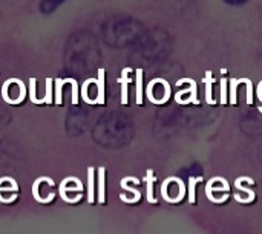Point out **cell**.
I'll return each mask as SVG.
<instances>
[{"mask_svg": "<svg viewBox=\"0 0 262 234\" xmlns=\"http://www.w3.org/2000/svg\"><path fill=\"white\" fill-rule=\"evenodd\" d=\"M66 0H41L40 2V11L43 14H51L54 12L58 6H61Z\"/></svg>", "mask_w": 262, "mask_h": 234, "instance_id": "1", "label": "cell"}, {"mask_svg": "<svg viewBox=\"0 0 262 234\" xmlns=\"http://www.w3.org/2000/svg\"><path fill=\"white\" fill-rule=\"evenodd\" d=\"M104 167H100L98 169V202L100 204H104L106 201V193H104Z\"/></svg>", "mask_w": 262, "mask_h": 234, "instance_id": "2", "label": "cell"}, {"mask_svg": "<svg viewBox=\"0 0 262 234\" xmlns=\"http://www.w3.org/2000/svg\"><path fill=\"white\" fill-rule=\"evenodd\" d=\"M94 167H89L88 170V202L94 204L95 201V193H94Z\"/></svg>", "mask_w": 262, "mask_h": 234, "instance_id": "3", "label": "cell"}, {"mask_svg": "<svg viewBox=\"0 0 262 234\" xmlns=\"http://www.w3.org/2000/svg\"><path fill=\"white\" fill-rule=\"evenodd\" d=\"M49 178H40V179H37L35 181V184H34V187H32V196L35 198V201H38V202H49L52 198H54V195H51L48 199H41L40 198V195H38V185H40V182H43V181H48Z\"/></svg>", "mask_w": 262, "mask_h": 234, "instance_id": "4", "label": "cell"}, {"mask_svg": "<svg viewBox=\"0 0 262 234\" xmlns=\"http://www.w3.org/2000/svg\"><path fill=\"white\" fill-rule=\"evenodd\" d=\"M154 178H152V172H147V201L157 204V199L154 198Z\"/></svg>", "mask_w": 262, "mask_h": 234, "instance_id": "5", "label": "cell"}, {"mask_svg": "<svg viewBox=\"0 0 262 234\" xmlns=\"http://www.w3.org/2000/svg\"><path fill=\"white\" fill-rule=\"evenodd\" d=\"M200 181H203V179L201 178H193V179L189 181V202L190 204H195V185Z\"/></svg>", "mask_w": 262, "mask_h": 234, "instance_id": "6", "label": "cell"}, {"mask_svg": "<svg viewBox=\"0 0 262 234\" xmlns=\"http://www.w3.org/2000/svg\"><path fill=\"white\" fill-rule=\"evenodd\" d=\"M244 83H247V92H249V95H247V103H249V104H252V103H253V89H252V81L244 80Z\"/></svg>", "mask_w": 262, "mask_h": 234, "instance_id": "7", "label": "cell"}, {"mask_svg": "<svg viewBox=\"0 0 262 234\" xmlns=\"http://www.w3.org/2000/svg\"><path fill=\"white\" fill-rule=\"evenodd\" d=\"M137 103L143 101V95H141V71H138V87H137Z\"/></svg>", "mask_w": 262, "mask_h": 234, "instance_id": "8", "label": "cell"}, {"mask_svg": "<svg viewBox=\"0 0 262 234\" xmlns=\"http://www.w3.org/2000/svg\"><path fill=\"white\" fill-rule=\"evenodd\" d=\"M210 74H207V103L212 104L213 100H212V84H210Z\"/></svg>", "mask_w": 262, "mask_h": 234, "instance_id": "9", "label": "cell"}, {"mask_svg": "<svg viewBox=\"0 0 262 234\" xmlns=\"http://www.w3.org/2000/svg\"><path fill=\"white\" fill-rule=\"evenodd\" d=\"M221 83H223V97H221V103L224 104L226 100H227V98H226V80H223Z\"/></svg>", "mask_w": 262, "mask_h": 234, "instance_id": "10", "label": "cell"}]
</instances>
